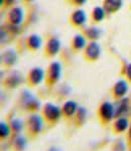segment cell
<instances>
[{"mask_svg": "<svg viewBox=\"0 0 131 151\" xmlns=\"http://www.w3.org/2000/svg\"><path fill=\"white\" fill-rule=\"evenodd\" d=\"M9 125H10V127L12 129V132L15 134H19L23 130V128L25 127V123L19 118L11 119L10 122H9Z\"/></svg>", "mask_w": 131, "mask_h": 151, "instance_id": "24", "label": "cell"}, {"mask_svg": "<svg viewBox=\"0 0 131 151\" xmlns=\"http://www.w3.org/2000/svg\"><path fill=\"white\" fill-rule=\"evenodd\" d=\"M87 114H88V112H87V109L84 108V107H79V109H78L76 115H75V123H76V125L78 127H81V126H83L85 123H86L87 121Z\"/></svg>", "mask_w": 131, "mask_h": 151, "instance_id": "23", "label": "cell"}, {"mask_svg": "<svg viewBox=\"0 0 131 151\" xmlns=\"http://www.w3.org/2000/svg\"><path fill=\"white\" fill-rule=\"evenodd\" d=\"M127 142L129 143L130 146H131V125L129 129H128V133H127Z\"/></svg>", "mask_w": 131, "mask_h": 151, "instance_id": "30", "label": "cell"}, {"mask_svg": "<svg viewBox=\"0 0 131 151\" xmlns=\"http://www.w3.org/2000/svg\"><path fill=\"white\" fill-rule=\"evenodd\" d=\"M123 5V0H103V8L107 14H114L119 11Z\"/></svg>", "mask_w": 131, "mask_h": 151, "instance_id": "18", "label": "cell"}, {"mask_svg": "<svg viewBox=\"0 0 131 151\" xmlns=\"http://www.w3.org/2000/svg\"><path fill=\"white\" fill-rule=\"evenodd\" d=\"M60 41L55 36H50L48 38L47 42L45 45V55L48 58L55 57L60 50Z\"/></svg>", "mask_w": 131, "mask_h": 151, "instance_id": "8", "label": "cell"}, {"mask_svg": "<svg viewBox=\"0 0 131 151\" xmlns=\"http://www.w3.org/2000/svg\"><path fill=\"white\" fill-rule=\"evenodd\" d=\"M12 133V129L9 125V123L4 122V121H1L0 123V137H1L2 140H6L10 137Z\"/></svg>", "mask_w": 131, "mask_h": 151, "instance_id": "25", "label": "cell"}, {"mask_svg": "<svg viewBox=\"0 0 131 151\" xmlns=\"http://www.w3.org/2000/svg\"><path fill=\"white\" fill-rule=\"evenodd\" d=\"M98 117L101 123L106 125L115 118V107L111 102H103L98 109Z\"/></svg>", "mask_w": 131, "mask_h": 151, "instance_id": "5", "label": "cell"}, {"mask_svg": "<svg viewBox=\"0 0 131 151\" xmlns=\"http://www.w3.org/2000/svg\"><path fill=\"white\" fill-rule=\"evenodd\" d=\"M124 74H125V77H126V79H127V81L131 83V63L126 65Z\"/></svg>", "mask_w": 131, "mask_h": 151, "instance_id": "27", "label": "cell"}, {"mask_svg": "<svg viewBox=\"0 0 131 151\" xmlns=\"http://www.w3.org/2000/svg\"><path fill=\"white\" fill-rule=\"evenodd\" d=\"M42 115L48 124L55 125L59 122L63 116L62 108H60L59 106H57L54 103L48 102V103H45V106L42 107Z\"/></svg>", "mask_w": 131, "mask_h": 151, "instance_id": "2", "label": "cell"}, {"mask_svg": "<svg viewBox=\"0 0 131 151\" xmlns=\"http://www.w3.org/2000/svg\"><path fill=\"white\" fill-rule=\"evenodd\" d=\"M102 30L98 26H90V27L85 28L83 30V35L86 36L87 40L91 41H97L100 38Z\"/></svg>", "mask_w": 131, "mask_h": 151, "instance_id": "21", "label": "cell"}, {"mask_svg": "<svg viewBox=\"0 0 131 151\" xmlns=\"http://www.w3.org/2000/svg\"><path fill=\"white\" fill-rule=\"evenodd\" d=\"M15 1L16 0H0V4H1V7H11L15 3Z\"/></svg>", "mask_w": 131, "mask_h": 151, "instance_id": "28", "label": "cell"}, {"mask_svg": "<svg viewBox=\"0 0 131 151\" xmlns=\"http://www.w3.org/2000/svg\"><path fill=\"white\" fill-rule=\"evenodd\" d=\"M24 18V14L23 10L20 7H11L10 10L7 12L6 19H7V23L12 24V25H17L19 26L23 21Z\"/></svg>", "mask_w": 131, "mask_h": 151, "instance_id": "10", "label": "cell"}, {"mask_svg": "<svg viewBox=\"0 0 131 151\" xmlns=\"http://www.w3.org/2000/svg\"><path fill=\"white\" fill-rule=\"evenodd\" d=\"M106 11L103 6H96L91 12V20L94 23H100L106 17Z\"/></svg>", "mask_w": 131, "mask_h": 151, "instance_id": "22", "label": "cell"}, {"mask_svg": "<svg viewBox=\"0 0 131 151\" xmlns=\"http://www.w3.org/2000/svg\"><path fill=\"white\" fill-rule=\"evenodd\" d=\"M45 80V72L42 68L35 67L28 72L27 75V84L30 87H36L40 85Z\"/></svg>", "mask_w": 131, "mask_h": 151, "instance_id": "7", "label": "cell"}, {"mask_svg": "<svg viewBox=\"0 0 131 151\" xmlns=\"http://www.w3.org/2000/svg\"><path fill=\"white\" fill-rule=\"evenodd\" d=\"M111 151H126V144L123 139H117L111 147Z\"/></svg>", "mask_w": 131, "mask_h": 151, "instance_id": "26", "label": "cell"}, {"mask_svg": "<svg viewBox=\"0 0 131 151\" xmlns=\"http://www.w3.org/2000/svg\"><path fill=\"white\" fill-rule=\"evenodd\" d=\"M62 78V65L59 62H52L45 70V84L53 87L58 84Z\"/></svg>", "mask_w": 131, "mask_h": 151, "instance_id": "4", "label": "cell"}, {"mask_svg": "<svg viewBox=\"0 0 131 151\" xmlns=\"http://www.w3.org/2000/svg\"><path fill=\"white\" fill-rule=\"evenodd\" d=\"M42 45V40L38 35H30L26 38L25 40V45H26V48L30 52H35L36 50H38L40 48Z\"/></svg>", "mask_w": 131, "mask_h": 151, "instance_id": "17", "label": "cell"}, {"mask_svg": "<svg viewBox=\"0 0 131 151\" xmlns=\"http://www.w3.org/2000/svg\"><path fill=\"white\" fill-rule=\"evenodd\" d=\"M87 45V37L83 33H78L72 38L70 47L74 52H79L84 50V48Z\"/></svg>", "mask_w": 131, "mask_h": 151, "instance_id": "16", "label": "cell"}, {"mask_svg": "<svg viewBox=\"0 0 131 151\" xmlns=\"http://www.w3.org/2000/svg\"><path fill=\"white\" fill-rule=\"evenodd\" d=\"M114 107H115V118L125 116L130 110V99L124 97L122 99L116 100Z\"/></svg>", "mask_w": 131, "mask_h": 151, "instance_id": "14", "label": "cell"}, {"mask_svg": "<svg viewBox=\"0 0 131 151\" xmlns=\"http://www.w3.org/2000/svg\"><path fill=\"white\" fill-rule=\"evenodd\" d=\"M27 138L23 135H20V134H16L13 141H12V149H13V151H25V149L27 148Z\"/></svg>", "mask_w": 131, "mask_h": 151, "instance_id": "20", "label": "cell"}, {"mask_svg": "<svg viewBox=\"0 0 131 151\" xmlns=\"http://www.w3.org/2000/svg\"><path fill=\"white\" fill-rule=\"evenodd\" d=\"M18 57L14 50H6L1 53V65L6 69H10L17 63Z\"/></svg>", "mask_w": 131, "mask_h": 151, "instance_id": "13", "label": "cell"}, {"mask_svg": "<svg viewBox=\"0 0 131 151\" xmlns=\"http://www.w3.org/2000/svg\"><path fill=\"white\" fill-rule=\"evenodd\" d=\"M48 151H63L62 148L58 147V146H52V147H50V149Z\"/></svg>", "mask_w": 131, "mask_h": 151, "instance_id": "31", "label": "cell"}, {"mask_svg": "<svg viewBox=\"0 0 131 151\" xmlns=\"http://www.w3.org/2000/svg\"><path fill=\"white\" fill-rule=\"evenodd\" d=\"M129 86H128V81L126 80H119L114 84V86L111 90L113 98L115 100H119L124 98L126 94L128 93Z\"/></svg>", "mask_w": 131, "mask_h": 151, "instance_id": "11", "label": "cell"}, {"mask_svg": "<svg viewBox=\"0 0 131 151\" xmlns=\"http://www.w3.org/2000/svg\"><path fill=\"white\" fill-rule=\"evenodd\" d=\"M20 104L23 110L30 113H36L42 107L40 101L27 90H23L20 95Z\"/></svg>", "mask_w": 131, "mask_h": 151, "instance_id": "3", "label": "cell"}, {"mask_svg": "<svg viewBox=\"0 0 131 151\" xmlns=\"http://www.w3.org/2000/svg\"><path fill=\"white\" fill-rule=\"evenodd\" d=\"M45 120L43 119L42 115H40L37 113H31L25 121L26 131L30 136L36 137L42 132L45 128Z\"/></svg>", "mask_w": 131, "mask_h": 151, "instance_id": "1", "label": "cell"}, {"mask_svg": "<svg viewBox=\"0 0 131 151\" xmlns=\"http://www.w3.org/2000/svg\"><path fill=\"white\" fill-rule=\"evenodd\" d=\"M87 21V14L83 9H77L70 15L69 22L75 28H81Z\"/></svg>", "mask_w": 131, "mask_h": 151, "instance_id": "12", "label": "cell"}, {"mask_svg": "<svg viewBox=\"0 0 131 151\" xmlns=\"http://www.w3.org/2000/svg\"><path fill=\"white\" fill-rule=\"evenodd\" d=\"M78 109H79V105L76 101H73V100H68L66 101L64 105L62 107V113L63 117L67 119H71L74 118L76 115Z\"/></svg>", "mask_w": 131, "mask_h": 151, "instance_id": "15", "label": "cell"}, {"mask_svg": "<svg viewBox=\"0 0 131 151\" xmlns=\"http://www.w3.org/2000/svg\"><path fill=\"white\" fill-rule=\"evenodd\" d=\"M129 127H130L129 121H128V119L125 116H123V117H119V118H116V120L113 123L112 129L114 133L121 134V133H124L125 131H127Z\"/></svg>", "mask_w": 131, "mask_h": 151, "instance_id": "19", "label": "cell"}, {"mask_svg": "<svg viewBox=\"0 0 131 151\" xmlns=\"http://www.w3.org/2000/svg\"><path fill=\"white\" fill-rule=\"evenodd\" d=\"M70 2L75 6H83L85 3L87 2V0H70Z\"/></svg>", "mask_w": 131, "mask_h": 151, "instance_id": "29", "label": "cell"}, {"mask_svg": "<svg viewBox=\"0 0 131 151\" xmlns=\"http://www.w3.org/2000/svg\"><path fill=\"white\" fill-rule=\"evenodd\" d=\"M24 2H31V1H33V0H23Z\"/></svg>", "mask_w": 131, "mask_h": 151, "instance_id": "32", "label": "cell"}, {"mask_svg": "<svg viewBox=\"0 0 131 151\" xmlns=\"http://www.w3.org/2000/svg\"><path fill=\"white\" fill-rule=\"evenodd\" d=\"M102 53L101 47L97 41H90L83 50V57L88 63H95L100 58Z\"/></svg>", "mask_w": 131, "mask_h": 151, "instance_id": "6", "label": "cell"}, {"mask_svg": "<svg viewBox=\"0 0 131 151\" xmlns=\"http://www.w3.org/2000/svg\"><path fill=\"white\" fill-rule=\"evenodd\" d=\"M23 76L18 70H12L7 77L4 79L3 85L7 89H16L23 83Z\"/></svg>", "mask_w": 131, "mask_h": 151, "instance_id": "9", "label": "cell"}]
</instances>
